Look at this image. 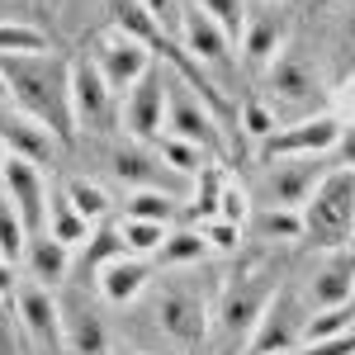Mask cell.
I'll return each mask as SVG.
<instances>
[{
  "label": "cell",
  "mask_w": 355,
  "mask_h": 355,
  "mask_svg": "<svg viewBox=\"0 0 355 355\" xmlns=\"http://www.w3.org/2000/svg\"><path fill=\"white\" fill-rule=\"evenodd\" d=\"M166 137H180L204 147L209 157L223 152V128H218V110L204 105L185 81H171V105H166Z\"/></svg>",
  "instance_id": "obj_5"
},
{
  "label": "cell",
  "mask_w": 355,
  "mask_h": 355,
  "mask_svg": "<svg viewBox=\"0 0 355 355\" xmlns=\"http://www.w3.org/2000/svg\"><path fill=\"white\" fill-rule=\"evenodd\" d=\"M162 162H166V171H175V175H199V171L214 162V157H209L204 147H194V142L162 137Z\"/></svg>",
  "instance_id": "obj_30"
},
{
  "label": "cell",
  "mask_w": 355,
  "mask_h": 355,
  "mask_svg": "<svg viewBox=\"0 0 355 355\" xmlns=\"http://www.w3.org/2000/svg\"><path fill=\"white\" fill-rule=\"evenodd\" d=\"M147 15H152V24L171 33V38H180V24H185V0H137Z\"/></svg>",
  "instance_id": "obj_35"
},
{
  "label": "cell",
  "mask_w": 355,
  "mask_h": 355,
  "mask_svg": "<svg viewBox=\"0 0 355 355\" xmlns=\"http://www.w3.org/2000/svg\"><path fill=\"white\" fill-rule=\"evenodd\" d=\"M5 162H10V152H5V142H0V185H5Z\"/></svg>",
  "instance_id": "obj_43"
},
{
  "label": "cell",
  "mask_w": 355,
  "mask_h": 355,
  "mask_svg": "<svg viewBox=\"0 0 355 355\" xmlns=\"http://www.w3.org/2000/svg\"><path fill=\"white\" fill-rule=\"evenodd\" d=\"M194 10H204L214 24L242 43V28H246V15H251V0H190Z\"/></svg>",
  "instance_id": "obj_29"
},
{
  "label": "cell",
  "mask_w": 355,
  "mask_h": 355,
  "mask_svg": "<svg viewBox=\"0 0 355 355\" xmlns=\"http://www.w3.org/2000/svg\"><path fill=\"white\" fill-rule=\"evenodd\" d=\"M15 289H19V284H15V266L0 256V299H15Z\"/></svg>",
  "instance_id": "obj_42"
},
{
  "label": "cell",
  "mask_w": 355,
  "mask_h": 355,
  "mask_svg": "<svg viewBox=\"0 0 355 355\" xmlns=\"http://www.w3.org/2000/svg\"><path fill=\"white\" fill-rule=\"evenodd\" d=\"M327 5H336V0H313V10H327Z\"/></svg>",
  "instance_id": "obj_44"
},
{
  "label": "cell",
  "mask_w": 355,
  "mask_h": 355,
  "mask_svg": "<svg viewBox=\"0 0 355 355\" xmlns=\"http://www.w3.org/2000/svg\"><path fill=\"white\" fill-rule=\"evenodd\" d=\"M331 166L322 157H279L266 162V194H270V209H303L308 194L318 190V180L327 175Z\"/></svg>",
  "instance_id": "obj_13"
},
{
  "label": "cell",
  "mask_w": 355,
  "mask_h": 355,
  "mask_svg": "<svg viewBox=\"0 0 355 355\" xmlns=\"http://www.w3.org/2000/svg\"><path fill=\"white\" fill-rule=\"evenodd\" d=\"M62 355H110L105 322H100L85 303L62 308Z\"/></svg>",
  "instance_id": "obj_18"
},
{
  "label": "cell",
  "mask_w": 355,
  "mask_h": 355,
  "mask_svg": "<svg viewBox=\"0 0 355 355\" xmlns=\"http://www.w3.org/2000/svg\"><path fill=\"white\" fill-rule=\"evenodd\" d=\"M166 232H171V227L128 218V214H123V223H119V237H123V246H128V256H157L162 242H166Z\"/></svg>",
  "instance_id": "obj_26"
},
{
  "label": "cell",
  "mask_w": 355,
  "mask_h": 355,
  "mask_svg": "<svg viewBox=\"0 0 355 355\" xmlns=\"http://www.w3.org/2000/svg\"><path fill=\"white\" fill-rule=\"evenodd\" d=\"M24 270L33 284H43V289H57L67 270H71V246H62L57 237L48 232H33L28 237V251H24Z\"/></svg>",
  "instance_id": "obj_19"
},
{
  "label": "cell",
  "mask_w": 355,
  "mask_h": 355,
  "mask_svg": "<svg viewBox=\"0 0 355 355\" xmlns=\"http://www.w3.org/2000/svg\"><path fill=\"white\" fill-rule=\"evenodd\" d=\"M299 355H355V327L341 336H327V341H308V346H299Z\"/></svg>",
  "instance_id": "obj_39"
},
{
  "label": "cell",
  "mask_w": 355,
  "mask_h": 355,
  "mask_svg": "<svg viewBox=\"0 0 355 355\" xmlns=\"http://www.w3.org/2000/svg\"><path fill=\"white\" fill-rule=\"evenodd\" d=\"M242 128H246V137L266 142V137L279 128V119H275L270 105H261V100H246V105H242Z\"/></svg>",
  "instance_id": "obj_36"
},
{
  "label": "cell",
  "mask_w": 355,
  "mask_h": 355,
  "mask_svg": "<svg viewBox=\"0 0 355 355\" xmlns=\"http://www.w3.org/2000/svg\"><path fill=\"white\" fill-rule=\"evenodd\" d=\"M180 48L204 67V71H214L223 81H232L237 76V62H232V38L223 33L204 10H194L190 0H185V24H180Z\"/></svg>",
  "instance_id": "obj_10"
},
{
  "label": "cell",
  "mask_w": 355,
  "mask_h": 355,
  "mask_svg": "<svg viewBox=\"0 0 355 355\" xmlns=\"http://www.w3.org/2000/svg\"><path fill=\"white\" fill-rule=\"evenodd\" d=\"M0 76L15 100V110L38 119L57 142H71L76 119H71V67L57 57L33 53V57H0Z\"/></svg>",
  "instance_id": "obj_1"
},
{
  "label": "cell",
  "mask_w": 355,
  "mask_h": 355,
  "mask_svg": "<svg viewBox=\"0 0 355 355\" xmlns=\"http://www.w3.org/2000/svg\"><path fill=\"white\" fill-rule=\"evenodd\" d=\"M209 251H214L209 237H204L199 227H185V232H166L157 261H162V266H194V261H204Z\"/></svg>",
  "instance_id": "obj_24"
},
{
  "label": "cell",
  "mask_w": 355,
  "mask_h": 355,
  "mask_svg": "<svg viewBox=\"0 0 355 355\" xmlns=\"http://www.w3.org/2000/svg\"><path fill=\"white\" fill-rule=\"evenodd\" d=\"M341 142V123L331 114H308V119H294L284 128H275L266 142H261V157L266 162H279V157H327Z\"/></svg>",
  "instance_id": "obj_7"
},
{
  "label": "cell",
  "mask_w": 355,
  "mask_h": 355,
  "mask_svg": "<svg viewBox=\"0 0 355 355\" xmlns=\"http://www.w3.org/2000/svg\"><path fill=\"white\" fill-rule=\"evenodd\" d=\"M38 355H43V351H38Z\"/></svg>",
  "instance_id": "obj_49"
},
{
  "label": "cell",
  "mask_w": 355,
  "mask_h": 355,
  "mask_svg": "<svg viewBox=\"0 0 355 355\" xmlns=\"http://www.w3.org/2000/svg\"><path fill=\"white\" fill-rule=\"evenodd\" d=\"M275 355H299V351H275Z\"/></svg>",
  "instance_id": "obj_46"
},
{
  "label": "cell",
  "mask_w": 355,
  "mask_h": 355,
  "mask_svg": "<svg viewBox=\"0 0 355 355\" xmlns=\"http://www.w3.org/2000/svg\"><path fill=\"white\" fill-rule=\"evenodd\" d=\"M48 237H57L62 246H76V242H85V237H90V223H85L81 214L62 199V194H57L53 209H48Z\"/></svg>",
  "instance_id": "obj_27"
},
{
  "label": "cell",
  "mask_w": 355,
  "mask_h": 355,
  "mask_svg": "<svg viewBox=\"0 0 355 355\" xmlns=\"http://www.w3.org/2000/svg\"><path fill=\"white\" fill-rule=\"evenodd\" d=\"M270 299H275V289H270V284H261V279H242V284H232V289L223 294V303H218L223 341H227V346H246Z\"/></svg>",
  "instance_id": "obj_14"
},
{
  "label": "cell",
  "mask_w": 355,
  "mask_h": 355,
  "mask_svg": "<svg viewBox=\"0 0 355 355\" xmlns=\"http://www.w3.org/2000/svg\"><path fill=\"white\" fill-rule=\"evenodd\" d=\"M67 67H71V119H76V128L105 133V128L114 123L119 95H114L110 81L100 76L95 57H76V62H67Z\"/></svg>",
  "instance_id": "obj_8"
},
{
  "label": "cell",
  "mask_w": 355,
  "mask_h": 355,
  "mask_svg": "<svg viewBox=\"0 0 355 355\" xmlns=\"http://www.w3.org/2000/svg\"><path fill=\"white\" fill-rule=\"evenodd\" d=\"M261 232L266 237H284V242H294V237H303V214L299 209H261Z\"/></svg>",
  "instance_id": "obj_33"
},
{
  "label": "cell",
  "mask_w": 355,
  "mask_h": 355,
  "mask_svg": "<svg viewBox=\"0 0 355 355\" xmlns=\"http://www.w3.org/2000/svg\"><path fill=\"white\" fill-rule=\"evenodd\" d=\"M266 81H270V95L275 105L284 114H299V119H308V114L318 110V100H322V85H318V71H313V62L289 43L284 53L270 62V71H266Z\"/></svg>",
  "instance_id": "obj_6"
},
{
  "label": "cell",
  "mask_w": 355,
  "mask_h": 355,
  "mask_svg": "<svg viewBox=\"0 0 355 355\" xmlns=\"http://www.w3.org/2000/svg\"><path fill=\"white\" fill-rule=\"evenodd\" d=\"M114 171H119V180L133 185V190H157V171H162V166L152 162L147 152H137V147H123V152L114 157Z\"/></svg>",
  "instance_id": "obj_28"
},
{
  "label": "cell",
  "mask_w": 355,
  "mask_h": 355,
  "mask_svg": "<svg viewBox=\"0 0 355 355\" xmlns=\"http://www.w3.org/2000/svg\"><path fill=\"white\" fill-rule=\"evenodd\" d=\"M166 105H171V76L162 67H152L142 81L119 100V123L128 128L133 142H152L166 133Z\"/></svg>",
  "instance_id": "obj_4"
},
{
  "label": "cell",
  "mask_w": 355,
  "mask_h": 355,
  "mask_svg": "<svg viewBox=\"0 0 355 355\" xmlns=\"http://www.w3.org/2000/svg\"><path fill=\"white\" fill-rule=\"evenodd\" d=\"M19 322H15V313H5L0 318V355H24V341H19Z\"/></svg>",
  "instance_id": "obj_40"
},
{
  "label": "cell",
  "mask_w": 355,
  "mask_h": 355,
  "mask_svg": "<svg viewBox=\"0 0 355 355\" xmlns=\"http://www.w3.org/2000/svg\"><path fill=\"white\" fill-rule=\"evenodd\" d=\"M128 218L171 227V218H175V199H171L166 190H133V199H128Z\"/></svg>",
  "instance_id": "obj_31"
},
{
  "label": "cell",
  "mask_w": 355,
  "mask_h": 355,
  "mask_svg": "<svg viewBox=\"0 0 355 355\" xmlns=\"http://www.w3.org/2000/svg\"><path fill=\"white\" fill-rule=\"evenodd\" d=\"M0 142H5V152L10 157H24V162L43 166L53 157V133L38 123V119H28V114H0Z\"/></svg>",
  "instance_id": "obj_17"
},
{
  "label": "cell",
  "mask_w": 355,
  "mask_h": 355,
  "mask_svg": "<svg viewBox=\"0 0 355 355\" xmlns=\"http://www.w3.org/2000/svg\"><path fill=\"white\" fill-rule=\"evenodd\" d=\"M303 327H308V318L299 313V303H294V294L275 289V299L266 303L261 322H256V331H251V341H246V355L299 351V346H303Z\"/></svg>",
  "instance_id": "obj_11"
},
{
  "label": "cell",
  "mask_w": 355,
  "mask_h": 355,
  "mask_svg": "<svg viewBox=\"0 0 355 355\" xmlns=\"http://www.w3.org/2000/svg\"><path fill=\"white\" fill-rule=\"evenodd\" d=\"M204 237H209V246L214 251H232V246L242 242V227L237 223H223V218H204V227H199Z\"/></svg>",
  "instance_id": "obj_38"
},
{
  "label": "cell",
  "mask_w": 355,
  "mask_h": 355,
  "mask_svg": "<svg viewBox=\"0 0 355 355\" xmlns=\"http://www.w3.org/2000/svg\"><path fill=\"white\" fill-rule=\"evenodd\" d=\"M95 67H100V76L110 81V90L123 100V95L152 71V48L137 43V38H128L123 28H110V33L95 43Z\"/></svg>",
  "instance_id": "obj_9"
},
{
  "label": "cell",
  "mask_w": 355,
  "mask_h": 355,
  "mask_svg": "<svg viewBox=\"0 0 355 355\" xmlns=\"http://www.w3.org/2000/svg\"><path fill=\"white\" fill-rule=\"evenodd\" d=\"M157 322L171 341H180V346H194V341H204V327H209V313H204V303L194 299L190 289H162L157 294Z\"/></svg>",
  "instance_id": "obj_16"
},
{
  "label": "cell",
  "mask_w": 355,
  "mask_h": 355,
  "mask_svg": "<svg viewBox=\"0 0 355 355\" xmlns=\"http://www.w3.org/2000/svg\"><path fill=\"white\" fill-rule=\"evenodd\" d=\"M294 19L284 10V0H251V15L242 28V57L251 71H270V62L289 48Z\"/></svg>",
  "instance_id": "obj_3"
},
{
  "label": "cell",
  "mask_w": 355,
  "mask_h": 355,
  "mask_svg": "<svg viewBox=\"0 0 355 355\" xmlns=\"http://www.w3.org/2000/svg\"><path fill=\"white\" fill-rule=\"evenodd\" d=\"M48 53V33L24 19H0V57H33Z\"/></svg>",
  "instance_id": "obj_23"
},
{
  "label": "cell",
  "mask_w": 355,
  "mask_h": 355,
  "mask_svg": "<svg viewBox=\"0 0 355 355\" xmlns=\"http://www.w3.org/2000/svg\"><path fill=\"white\" fill-rule=\"evenodd\" d=\"M194 180H199V194H194V214L214 218V214H218V194H223V185H227V180H223V171H218V162H209L204 171H199V175H194Z\"/></svg>",
  "instance_id": "obj_32"
},
{
  "label": "cell",
  "mask_w": 355,
  "mask_h": 355,
  "mask_svg": "<svg viewBox=\"0 0 355 355\" xmlns=\"http://www.w3.org/2000/svg\"><path fill=\"white\" fill-rule=\"evenodd\" d=\"M355 303V261H336L327 270H318L313 279V308H346Z\"/></svg>",
  "instance_id": "obj_21"
},
{
  "label": "cell",
  "mask_w": 355,
  "mask_h": 355,
  "mask_svg": "<svg viewBox=\"0 0 355 355\" xmlns=\"http://www.w3.org/2000/svg\"><path fill=\"white\" fill-rule=\"evenodd\" d=\"M119 355H142V351H119Z\"/></svg>",
  "instance_id": "obj_47"
},
{
  "label": "cell",
  "mask_w": 355,
  "mask_h": 355,
  "mask_svg": "<svg viewBox=\"0 0 355 355\" xmlns=\"http://www.w3.org/2000/svg\"><path fill=\"white\" fill-rule=\"evenodd\" d=\"M246 214H251V199H246V190L227 180V185H223V194H218V214H214V218H223V223H237V227H242V223H246Z\"/></svg>",
  "instance_id": "obj_37"
},
{
  "label": "cell",
  "mask_w": 355,
  "mask_h": 355,
  "mask_svg": "<svg viewBox=\"0 0 355 355\" xmlns=\"http://www.w3.org/2000/svg\"><path fill=\"white\" fill-rule=\"evenodd\" d=\"M100 275V294L110 303H133L142 299V289H147V279H152V266H147V256H119V261H110Z\"/></svg>",
  "instance_id": "obj_20"
},
{
  "label": "cell",
  "mask_w": 355,
  "mask_h": 355,
  "mask_svg": "<svg viewBox=\"0 0 355 355\" xmlns=\"http://www.w3.org/2000/svg\"><path fill=\"white\" fill-rule=\"evenodd\" d=\"M351 85H355V76H351Z\"/></svg>",
  "instance_id": "obj_48"
},
{
  "label": "cell",
  "mask_w": 355,
  "mask_h": 355,
  "mask_svg": "<svg viewBox=\"0 0 355 355\" xmlns=\"http://www.w3.org/2000/svg\"><path fill=\"white\" fill-rule=\"evenodd\" d=\"M28 237H33V232H28V223L19 218V209L0 194V256H5L10 266H15V261H24Z\"/></svg>",
  "instance_id": "obj_25"
},
{
  "label": "cell",
  "mask_w": 355,
  "mask_h": 355,
  "mask_svg": "<svg viewBox=\"0 0 355 355\" xmlns=\"http://www.w3.org/2000/svg\"><path fill=\"white\" fill-rule=\"evenodd\" d=\"M299 214H303V237H313L318 246H341L355 232V171L331 166Z\"/></svg>",
  "instance_id": "obj_2"
},
{
  "label": "cell",
  "mask_w": 355,
  "mask_h": 355,
  "mask_svg": "<svg viewBox=\"0 0 355 355\" xmlns=\"http://www.w3.org/2000/svg\"><path fill=\"white\" fill-rule=\"evenodd\" d=\"M62 199H67L90 227L110 218V194H105V185H95V180H67V185H62Z\"/></svg>",
  "instance_id": "obj_22"
},
{
  "label": "cell",
  "mask_w": 355,
  "mask_h": 355,
  "mask_svg": "<svg viewBox=\"0 0 355 355\" xmlns=\"http://www.w3.org/2000/svg\"><path fill=\"white\" fill-rule=\"evenodd\" d=\"M0 194L19 209V218L28 223V232H48V190H43V171L24 157L5 162V185Z\"/></svg>",
  "instance_id": "obj_15"
},
{
  "label": "cell",
  "mask_w": 355,
  "mask_h": 355,
  "mask_svg": "<svg viewBox=\"0 0 355 355\" xmlns=\"http://www.w3.org/2000/svg\"><path fill=\"white\" fill-rule=\"evenodd\" d=\"M0 100H10V90H5V76H0Z\"/></svg>",
  "instance_id": "obj_45"
},
{
  "label": "cell",
  "mask_w": 355,
  "mask_h": 355,
  "mask_svg": "<svg viewBox=\"0 0 355 355\" xmlns=\"http://www.w3.org/2000/svg\"><path fill=\"white\" fill-rule=\"evenodd\" d=\"M336 152H341V166H351V171H355V128H341Z\"/></svg>",
  "instance_id": "obj_41"
},
{
  "label": "cell",
  "mask_w": 355,
  "mask_h": 355,
  "mask_svg": "<svg viewBox=\"0 0 355 355\" xmlns=\"http://www.w3.org/2000/svg\"><path fill=\"white\" fill-rule=\"evenodd\" d=\"M119 256H128V246H123V237H119V227H105L95 242L85 246V270H105L110 261H119Z\"/></svg>",
  "instance_id": "obj_34"
},
{
  "label": "cell",
  "mask_w": 355,
  "mask_h": 355,
  "mask_svg": "<svg viewBox=\"0 0 355 355\" xmlns=\"http://www.w3.org/2000/svg\"><path fill=\"white\" fill-rule=\"evenodd\" d=\"M15 313H19V327H24V336L38 346L43 355L62 351V303L53 299V289H43V284H33V279H24L19 289H15Z\"/></svg>",
  "instance_id": "obj_12"
}]
</instances>
